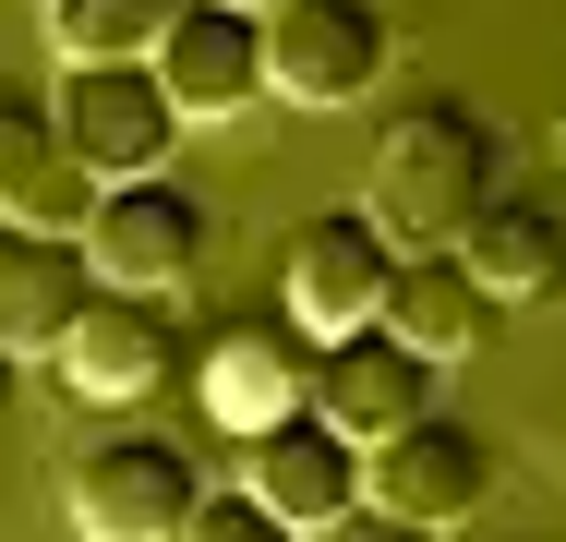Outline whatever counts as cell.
<instances>
[{"label": "cell", "instance_id": "obj_9", "mask_svg": "<svg viewBox=\"0 0 566 542\" xmlns=\"http://www.w3.org/2000/svg\"><path fill=\"white\" fill-rule=\"evenodd\" d=\"M49 362H61V386H73L85 410H133V398H157V386L181 374V337H169V314H157V302H133V290H97Z\"/></svg>", "mask_w": 566, "mask_h": 542}, {"label": "cell", "instance_id": "obj_6", "mask_svg": "<svg viewBox=\"0 0 566 542\" xmlns=\"http://www.w3.org/2000/svg\"><path fill=\"white\" fill-rule=\"evenodd\" d=\"M386 85V12L374 0H277L265 12V97L349 108Z\"/></svg>", "mask_w": 566, "mask_h": 542}, {"label": "cell", "instance_id": "obj_2", "mask_svg": "<svg viewBox=\"0 0 566 542\" xmlns=\"http://www.w3.org/2000/svg\"><path fill=\"white\" fill-rule=\"evenodd\" d=\"M61 133H73V157H85V181L109 194V181H157L169 157H181V108L157 85V61H61Z\"/></svg>", "mask_w": 566, "mask_h": 542}, {"label": "cell", "instance_id": "obj_4", "mask_svg": "<svg viewBox=\"0 0 566 542\" xmlns=\"http://www.w3.org/2000/svg\"><path fill=\"white\" fill-rule=\"evenodd\" d=\"M206 229H218V217H206V194H181V181L157 169V181H109V194L85 206V229H73V241H85L97 290L169 302V290L206 265Z\"/></svg>", "mask_w": 566, "mask_h": 542}, {"label": "cell", "instance_id": "obj_12", "mask_svg": "<svg viewBox=\"0 0 566 542\" xmlns=\"http://www.w3.org/2000/svg\"><path fill=\"white\" fill-rule=\"evenodd\" d=\"M157 85L181 121H229V108L265 97V12H229V0H181V24L157 37Z\"/></svg>", "mask_w": 566, "mask_h": 542}, {"label": "cell", "instance_id": "obj_13", "mask_svg": "<svg viewBox=\"0 0 566 542\" xmlns=\"http://www.w3.org/2000/svg\"><path fill=\"white\" fill-rule=\"evenodd\" d=\"M85 302H97V265L73 229H0V350L12 362H49Z\"/></svg>", "mask_w": 566, "mask_h": 542}, {"label": "cell", "instance_id": "obj_7", "mask_svg": "<svg viewBox=\"0 0 566 542\" xmlns=\"http://www.w3.org/2000/svg\"><path fill=\"white\" fill-rule=\"evenodd\" d=\"M386 278H398V241H386L361 206L302 217V229H290V265H277V290H290V325H302L314 350L386 314Z\"/></svg>", "mask_w": 566, "mask_h": 542}, {"label": "cell", "instance_id": "obj_11", "mask_svg": "<svg viewBox=\"0 0 566 542\" xmlns=\"http://www.w3.org/2000/svg\"><path fill=\"white\" fill-rule=\"evenodd\" d=\"M422 410H434V362H410L386 325H349V337L314 350V423H338L349 446H386Z\"/></svg>", "mask_w": 566, "mask_h": 542}, {"label": "cell", "instance_id": "obj_16", "mask_svg": "<svg viewBox=\"0 0 566 542\" xmlns=\"http://www.w3.org/2000/svg\"><path fill=\"white\" fill-rule=\"evenodd\" d=\"M458 265L494 290V314H506V302H555L566 290V217L543 206V194H494V206L458 229Z\"/></svg>", "mask_w": 566, "mask_h": 542}, {"label": "cell", "instance_id": "obj_10", "mask_svg": "<svg viewBox=\"0 0 566 542\" xmlns=\"http://www.w3.org/2000/svg\"><path fill=\"white\" fill-rule=\"evenodd\" d=\"M241 494H253L290 542H302V531H338V519H361V446H349L338 423H314V410H302V423L253 434Z\"/></svg>", "mask_w": 566, "mask_h": 542}, {"label": "cell", "instance_id": "obj_19", "mask_svg": "<svg viewBox=\"0 0 566 542\" xmlns=\"http://www.w3.org/2000/svg\"><path fill=\"white\" fill-rule=\"evenodd\" d=\"M338 542H434V531H410V519H374V507H361V519H338Z\"/></svg>", "mask_w": 566, "mask_h": 542}, {"label": "cell", "instance_id": "obj_18", "mask_svg": "<svg viewBox=\"0 0 566 542\" xmlns=\"http://www.w3.org/2000/svg\"><path fill=\"white\" fill-rule=\"evenodd\" d=\"M181 542H290V531H277V519H265V507L229 482V494H206V507L181 519Z\"/></svg>", "mask_w": 566, "mask_h": 542}, {"label": "cell", "instance_id": "obj_3", "mask_svg": "<svg viewBox=\"0 0 566 542\" xmlns=\"http://www.w3.org/2000/svg\"><path fill=\"white\" fill-rule=\"evenodd\" d=\"M61 507L85 542H181V519L206 507L193 458L169 434H97L73 470H61Z\"/></svg>", "mask_w": 566, "mask_h": 542}, {"label": "cell", "instance_id": "obj_21", "mask_svg": "<svg viewBox=\"0 0 566 542\" xmlns=\"http://www.w3.org/2000/svg\"><path fill=\"white\" fill-rule=\"evenodd\" d=\"M229 12H277V0H229Z\"/></svg>", "mask_w": 566, "mask_h": 542}, {"label": "cell", "instance_id": "obj_20", "mask_svg": "<svg viewBox=\"0 0 566 542\" xmlns=\"http://www.w3.org/2000/svg\"><path fill=\"white\" fill-rule=\"evenodd\" d=\"M12 374H24V362H12V350H0V423H12Z\"/></svg>", "mask_w": 566, "mask_h": 542}, {"label": "cell", "instance_id": "obj_8", "mask_svg": "<svg viewBox=\"0 0 566 542\" xmlns=\"http://www.w3.org/2000/svg\"><path fill=\"white\" fill-rule=\"evenodd\" d=\"M314 410V337L302 325H265V314H229L206 337V423H229L241 446L277 423Z\"/></svg>", "mask_w": 566, "mask_h": 542}, {"label": "cell", "instance_id": "obj_5", "mask_svg": "<svg viewBox=\"0 0 566 542\" xmlns=\"http://www.w3.org/2000/svg\"><path fill=\"white\" fill-rule=\"evenodd\" d=\"M482 494H494V446L470 423H447V410H422L386 446H361V507L374 519H410V531L447 542L458 519H482Z\"/></svg>", "mask_w": 566, "mask_h": 542}, {"label": "cell", "instance_id": "obj_17", "mask_svg": "<svg viewBox=\"0 0 566 542\" xmlns=\"http://www.w3.org/2000/svg\"><path fill=\"white\" fill-rule=\"evenodd\" d=\"M169 24H181V0H49L61 61H157Z\"/></svg>", "mask_w": 566, "mask_h": 542}, {"label": "cell", "instance_id": "obj_14", "mask_svg": "<svg viewBox=\"0 0 566 542\" xmlns=\"http://www.w3.org/2000/svg\"><path fill=\"white\" fill-rule=\"evenodd\" d=\"M85 206H97V181H85L61 108L12 85L0 97V229H85Z\"/></svg>", "mask_w": 566, "mask_h": 542}, {"label": "cell", "instance_id": "obj_1", "mask_svg": "<svg viewBox=\"0 0 566 542\" xmlns=\"http://www.w3.org/2000/svg\"><path fill=\"white\" fill-rule=\"evenodd\" d=\"M482 206H494V121L458 108V97H410L386 121L374 169H361V217L398 253H447Z\"/></svg>", "mask_w": 566, "mask_h": 542}, {"label": "cell", "instance_id": "obj_15", "mask_svg": "<svg viewBox=\"0 0 566 542\" xmlns=\"http://www.w3.org/2000/svg\"><path fill=\"white\" fill-rule=\"evenodd\" d=\"M374 325H386L410 362H434V374H447V362H470V350L494 337V290L458 265V241H447V253H398L386 314H374Z\"/></svg>", "mask_w": 566, "mask_h": 542}]
</instances>
